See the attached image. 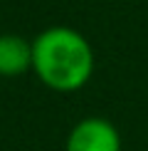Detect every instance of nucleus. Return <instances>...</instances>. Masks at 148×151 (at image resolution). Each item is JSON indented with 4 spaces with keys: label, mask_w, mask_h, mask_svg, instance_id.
I'll return each instance as SVG.
<instances>
[{
    "label": "nucleus",
    "mask_w": 148,
    "mask_h": 151,
    "mask_svg": "<svg viewBox=\"0 0 148 151\" xmlns=\"http://www.w3.org/2000/svg\"><path fill=\"white\" fill-rule=\"evenodd\" d=\"M32 70V42L22 35H0V77H20Z\"/></svg>",
    "instance_id": "7ed1b4c3"
},
{
    "label": "nucleus",
    "mask_w": 148,
    "mask_h": 151,
    "mask_svg": "<svg viewBox=\"0 0 148 151\" xmlns=\"http://www.w3.org/2000/svg\"><path fill=\"white\" fill-rule=\"evenodd\" d=\"M94 67L96 55L91 42L69 25H52L32 40V72L54 92L82 89L91 79Z\"/></svg>",
    "instance_id": "f257e3e1"
},
{
    "label": "nucleus",
    "mask_w": 148,
    "mask_h": 151,
    "mask_svg": "<svg viewBox=\"0 0 148 151\" xmlns=\"http://www.w3.org/2000/svg\"><path fill=\"white\" fill-rule=\"evenodd\" d=\"M64 151H121V134L109 119L86 116L72 127Z\"/></svg>",
    "instance_id": "f03ea898"
}]
</instances>
